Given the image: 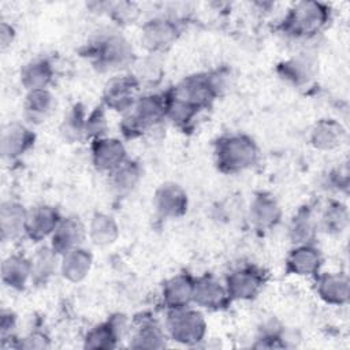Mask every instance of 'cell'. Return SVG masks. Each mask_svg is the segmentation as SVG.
Instances as JSON below:
<instances>
[{
    "label": "cell",
    "mask_w": 350,
    "mask_h": 350,
    "mask_svg": "<svg viewBox=\"0 0 350 350\" xmlns=\"http://www.w3.org/2000/svg\"><path fill=\"white\" fill-rule=\"evenodd\" d=\"M345 139V129L334 119L319 120L310 133V142L316 149L331 150Z\"/></svg>",
    "instance_id": "obj_24"
},
{
    "label": "cell",
    "mask_w": 350,
    "mask_h": 350,
    "mask_svg": "<svg viewBox=\"0 0 350 350\" xmlns=\"http://www.w3.org/2000/svg\"><path fill=\"white\" fill-rule=\"evenodd\" d=\"M349 223L347 208L340 202H331L321 215V227L325 232L339 234Z\"/></svg>",
    "instance_id": "obj_31"
},
{
    "label": "cell",
    "mask_w": 350,
    "mask_h": 350,
    "mask_svg": "<svg viewBox=\"0 0 350 350\" xmlns=\"http://www.w3.org/2000/svg\"><path fill=\"white\" fill-rule=\"evenodd\" d=\"M282 217V209L276 198L268 193L257 194L249 206V219L257 230L275 227Z\"/></svg>",
    "instance_id": "obj_17"
},
{
    "label": "cell",
    "mask_w": 350,
    "mask_h": 350,
    "mask_svg": "<svg viewBox=\"0 0 350 350\" xmlns=\"http://www.w3.org/2000/svg\"><path fill=\"white\" fill-rule=\"evenodd\" d=\"M193 302L204 309L219 310L228 306L231 299L224 284L212 275H204L194 279Z\"/></svg>",
    "instance_id": "obj_10"
},
{
    "label": "cell",
    "mask_w": 350,
    "mask_h": 350,
    "mask_svg": "<svg viewBox=\"0 0 350 350\" xmlns=\"http://www.w3.org/2000/svg\"><path fill=\"white\" fill-rule=\"evenodd\" d=\"M90 56L103 70H120L133 63L134 51L123 36L109 33L92 45Z\"/></svg>",
    "instance_id": "obj_4"
},
{
    "label": "cell",
    "mask_w": 350,
    "mask_h": 350,
    "mask_svg": "<svg viewBox=\"0 0 350 350\" xmlns=\"http://www.w3.org/2000/svg\"><path fill=\"white\" fill-rule=\"evenodd\" d=\"M129 329L127 319L123 314H113L105 323H101L88 331L83 346L86 349H113L118 340L124 336Z\"/></svg>",
    "instance_id": "obj_9"
},
{
    "label": "cell",
    "mask_w": 350,
    "mask_h": 350,
    "mask_svg": "<svg viewBox=\"0 0 350 350\" xmlns=\"http://www.w3.org/2000/svg\"><path fill=\"white\" fill-rule=\"evenodd\" d=\"M187 194L176 183H163L154 193V208L163 217L176 219L187 211Z\"/></svg>",
    "instance_id": "obj_14"
},
{
    "label": "cell",
    "mask_w": 350,
    "mask_h": 350,
    "mask_svg": "<svg viewBox=\"0 0 350 350\" xmlns=\"http://www.w3.org/2000/svg\"><path fill=\"white\" fill-rule=\"evenodd\" d=\"M62 216L59 211L51 205L34 206L27 212L25 235L33 242H40L53 234Z\"/></svg>",
    "instance_id": "obj_12"
},
{
    "label": "cell",
    "mask_w": 350,
    "mask_h": 350,
    "mask_svg": "<svg viewBox=\"0 0 350 350\" xmlns=\"http://www.w3.org/2000/svg\"><path fill=\"white\" fill-rule=\"evenodd\" d=\"M1 280L12 290H23L31 280V261L22 254H10L1 264Z\"/></svg>",
    "instance_id": "obj_22"
},
{
    "label": "cell",
    "mask_w": 350,
    "mask_h": 350,
    "mask_svg": "<svg viewBox=\"0 0 350 350\" xmlns=\"http://www.w3.org/2000/svg\"><path fill=\"white\" fill-rule=\"evenodd\" d=\"M85 112L79 105H75L72 111L64 118V122L60 127V131L67 141H75L83 135L85 130Z\"/></svg>",
    "instance_id": "obj_33"
},
{
    "label": "cell",
    "mask_w": 350,
    "mask_h": 350,
    "mask_svg": "<svg viewBox=\"0 0 350 350\" xmlns=\"http://www.w3.org/2000/svg\"><path fill=\"white\" fill-rule=\"evenodd\" d=\"M108 124H107V118H105V112L103 107H97L96 109H93L85 120V130H83V135L90 138V139H98L105 137Z\"/></svg>",
    "instance_id": "obj_34"
},
{
    "label": "cell",
    "mask_w": 350,
    "mask_h": 350,
    "mask_svg": "<svg viewBox=\"0 0 350 350\" xmlns=\"http://www.w3.org/2000/svg\"><path fill=\"white\" fill-rule=\"evenodd\" d=\"M109 175V182L111 186L118 191V193H129L141 180V167L138 163L126 160L123 164H120L116 170H113Z\"/></svg>",
    "instance_id": "obj_30"
},
{
    "label": "cell",
    "mask_w": 350,
    "mask_h": 350,
    "mask_svg": "<svg viewBox=\"0 0 350 350\" xmlns=\"http://www.w3.org/2000/svg\"><path fill=\"white\" fill-rule=\"evenodd\" d=\"M85 237V227L75 216L62 217L56 230L51 235V247L59 254H64L81 246Z\"/></svg>",
    "instance_id": "obj_16"
},
{
    "label": "cell",
    "mask_w": 350,
    "mask_h": 350,
    "mask_svg": "<svg viewBox=\"0 0 350 350\" xmlns=\"http://www.w3.org/2000/svg\"><path fill=\"white\" fill-rule=\"evenodd\" d=\"M317 228V221L308 206L301 208L291 219L288 226V238L294 245L312 243Z\"/></svg>",
    "instance_id": "obj_27"
},
{
    "label": "cell",
    "mask_w": 350,
    "mask_h": 350,
    "mask_svg": "<svg viewBox=\"0 0 350 350\" xmlns=\"http://www.w3.org/2000/svg\"><path fill=\"white\" fill-rule=\"evenodd\" d=\"M165 327V331L172 340L186 346L200 343L206 332L204 316L200 312L189 308L170 310Z\"/></svg>",
    "instance_id": "obj_5"
},
{
    "label": "cell",
    "mask_w": 350,
    "mask_h": 350,
    "mask_svg": "<svg viewBox=\"0 0 350 350\" xmlns=\"http://www.w3.org/2000/svg\"><path fill=\"white\" fill-rule=\"evenodd\" d=\"M264 283L265 279L262 271L256 267L247 265L228 273L224 286L231 301H247L253 299L261 291Z\"/></svg>",
    "instance_id": "obj_7"
},
{
    "label": "cell",
    "mask_w": 350,
    "mask_h": 350,
    "mask_svg": "<svg viewBox=\"0 0 350 350\" xmlns=\"http://www.w3.org/2000/svg\"><path fill=\"white\" fill-rule=\"evenodd\" d=\"M92 254L88 250L78 246L60 256L59 269L66 280L71 283H78L88 276L92 268Z\"/></svg>",
    "instance_id": "obj_23"
},
{
    "label": "cell",
    "mask_w": 350,
    "mask_h": 350,
    "mask_svg": "<svg viewBox=\"0 0 350 350\" xmlns=\"http://www.w3.org/2000/svg\"><path fill=\"white\" fill-rule=\"evenodd\" d=\"M53 78L52 64L46 59L29 62L21 70V83L29 90L46 89Z\"/></svg>",
    "instance_id": "obj_26"
},
{
    "label": "cell",
    "mask_w": 350,
    "mask_h": 350,
    "mask_svg": "<svg viewBox=\"0 0 350 350\" xmlns=\"http://www.w3.org/2000/svg\"><path fill=\"white\" fill-rule=\"evenodd\" d=\"M321 264V253L313 243L295 245L286 258L287 272L298 276L317 275Z\"/></svg>",
    "instance_id": "obj_15"
},
{
    "label": "cell",
    "mask_w": 350,
    "mask_h": 350,
    "mask_svg": "<svg viewBox=\"0 0 350 350\" xmlns=\"http://www.w3.org/2000/svg\"><path fill=\"white\" fill-rule=\"evenodd\" d=\"M139 82L133 75L115 77L107 82L103 93L104 104L116 112H129L138 100Z\"/></svg>",
    "instance_id": "obj_6"
},
{
    "label": "cell",
    "mask_w": 350,
    "mask_h": 350,
    "mask_svg": "<svg viewBox=\"0 0 350 350\" xmlns=\"http://www.w3.org/2000/svg\"><path fill=\"white\" fill-rule=\"evenodd\" d=\"M51 346L49 338L44 332L34 331L21 339V342L16 345L19 349H48Z\"/></svg>",
    "instance_id": "obj_36"
},
{
    "label": "cell",
    "mask_w": 350,
    "mask_h": 350,
    "mask_svg": "<svg viewBox=\"0 0 350 350\" xmlns=\"http://www.w3.org/2000/svg\"><path fill=\"white\" fill-rule=\"evenodd\" d=\"M14 37H15L14 27L11 25L3 22L0 26V42H1L0 45H1L3 51L11 45V42L14 41Z\"/></svg>",
    "instance_id": "obj_38"
},
{
    "label": "cell",
    "mask_w": 350,
    "mask_h": 350,
    "mask_svg": "<svg viewBox=\"0 0 350 350\" xmlns=\"http://www.w3.org/2000/svg\"><path fill=\"white\" fill-rule=\"evenodd\" d=\"M194 278L187 273H179L168 279L163 286V301L170 310L189 308L193 302Z\"/></svg>",
    "instance_id": "obj_20"
},
{
    "label": "cell",
    "mask_w": 350,
    "mask_h": 350,
    "mask_svg": "<svg viewBox=\"0 0 350 350\" xmlns=\"http://www.w3.org/2000/svg\"><path fill=\"white\" fill-rule=\"evenodd\" d=\"M213 154L219 171L237 174L257 163L258 148L249 135L226 134L215 142Z\"/></svg>",
    "instance_id": "obj_1"
},
{
    "label": "cell",
    "mask_w": 350,
    "mask_h": 350,
    "mask_svg": "<svg viewBox=\"0 0 350 350\" xmlns=\"http://www.w3.org/2000/svg\"><path fill=\"white\" fill-rule=\"evenodd\" d=\"M179 29L175 21L168 18H153L141 29V44L152 53L168 49L178 38Z\"/></svg>",
    "instance_id": "obj_8"
},
{
    "label": "cell",
    "mask_w": 350,
    "mask_h": 350,
    "mask_svg": "<svg viewBox=\"0 0 350 350\" xmlns=\"http://www.w3.org/2000/svg\"><path fill=\"white\" fill-rule=\"evenodd\" d=\"M167 116V93L145 94L138 97L137 103L123 119L122 130L127 137H137L144 131L157 126Z\"/></svg>",
    "instance_id": "obj_3"
},
{
    "label": "cell",
    "mask_w": 350,
    "mask_h": 350,
    "mask_svg": "<svg viewBox=\"0 0 350 350\" xmlns=\"http://www.w3.org/2000/svg\"><path fill=\"white\" fill-rule=\"evenodd\" d=\"M89 237L97 246L112 245L119 237V227L115 219L105 213H94L89 224Z\"/></svg>",
    "instance_id": "obj_29"
},
{
    "label": "cell",
    "mask_w": 350,
    "mask_h": 350,
    "mask_svg": "<svg viewBox=\"0 0 350 350\" xmlns=\"http://www.w3.org/2000/svg\"><path fill=\"white\" fill-rule=\"evenodd\" d=\"M316 290L319 297L329 305H345L349 301L350 283L343 272H327L317 278Z\"/></svg>",
    "instance_id": "obj_18"
},
{
    "label": "cell",
    "mask_w": 350,
    "mask_h": 350,
    "mask_svg": "<svg viewBox=\"0 0 350 350\" xmlns=\"http://www.w3.org/2000/svg\"><path fill=\"white\" fill-rule=\"evenodd\" d=\"M34 144V134L22 123H10L3 127L0 150L4 160H15Z\"/></svg>",
    "instance_id": "obj_13"
},
{
    "label": "cell",
    "mask_w": 350,
    "mask_h": 350,
    "mask_svg": "<svg viewBox=\"0 0 350 350\" xmlns=\"http://www.w3.org/2000/svg\"><path fill=\"white\" fill-rule=\"evenodd\" d=\"M329 21V7L317 1L295 3L283 19L282 29L293 37H312Z\"/></svg>",
    "instance_id": "obj_2"
},
{
    "label": "cell",
    "mask_w": 350,
    "mask_h": 350,
    "mask_svg": "<svg viewBox=\"0 0 350 350\" xmlns=\"http://www.w3.org/2000/svg\"><path fill=\"white\" fill-rule=\"evenodd\" d=\"M59 254L51 247L44 246L36 252V254L30 258L31 261V282L36 284L45 283L60 267Z\"/></svg>",
    "instance_id": "obj_28"
},
{
    "label": "cell",
    "mask_w": 350,
    "mask_h": 350,
    "mask_svg": "<svg viewBox=\"0 0 350 350\" xmlns=\"http://www.w3.org/2000/svg\"><path fill=\"white\" fill-rule=\"evenodd\" d=\"M127 160V150L118 138H98L92 142V161L98 171L111 174Z\"/></svg>",
    "instance_id": "obj_11"
},
{
    "label": "cell",
    "mask_w": 350,
    "mask_h": 350,
    "mask_svg": "<svg viewBox=\"0 0 350 350\" xmlns=\"http://www.w3.org/2000/svg\"><path fill=\"white\" fill-rule=\"evenodd\" d=\"M130 346L134 349H161L165 346V332L152 317L141 314L134 320Z\"/></svg>",
    "instance_id": "obj_19"
},
{
    "label": "cell",
    "mask_w": 350,
    "mask_h": 350,
    "mask_svg": "<svg viewBox=\"0 0 350 350\" xmlns=\"http://www.w3.org/2000/svg\"><path fill=\"white\" fill-rule=\"evenodd\" d=\"M16 324V317L11 310H1V320H0V328H1V338H5L12 334Z\"/></svg>",
    "instance_id": "obj_37"
},
{
    "label": "cell",
    "mask_w": 350,
    "mask_h": 350,
    "mask_svg": "<svg viewBox=\"0 0 350 350\" xmlns=\"http://www.w3.org/2000/svg\"><path fill=\"white\" fill-rule=\"evenodd\" d=\"M108 11H109L112 19H115L120 25L133 23L138 18V14H139V10L134 3H126V1L109 4Z\"/></svg>",
    "instance_id": "obj_35"
},
{
    "label": "cell",
    "mask_w": 350,
    "mask_h": 350,
    "mask_svg": "<svg viewBox=\"0 0 350 350\" xmlns=\"http://www.w3.org/2000/svg\"><path fill=\"white\" fill-rule=\"evenodd\" d=\"M27 209L16 201H3L0 206V230L4 242L12 241L25 234Z\"/></svg>",
    "instance_id": "obj_21"
},
{
    "label": "cell",
    "mask_w": 350,
    "mask_h": 350,
    "mask_svg": "<svg viewBox=\"0 0 350 350\" xmlns=\"http://www.w3.org/2000/svg\"><path fill=\"white\" fill-rule=\"evenodd\" d=\"M55 108V97L48 89L29 90L25 98V115L31 123L45 120Z\"/></svg>",
    "instance_id": "obj_25"
},
{
    "label": "cell",
    "mask_w": 350,
    "mask_h": 350,
    "mask_svg": "<svg viewBox=\"0 0 350 350\" xmlns=\"http://www.w3.org/2000/svg\"><path fill=\"white\" fill-rule=\"evenodd\" d=\"M279 70L283 78L294 83H304V82H308L309 78H312L313 64L308 59L298 57V59H291L283 63L279 67Z\"/></svg>",
    "instance_id": "obj_32"
}]
</instances>
